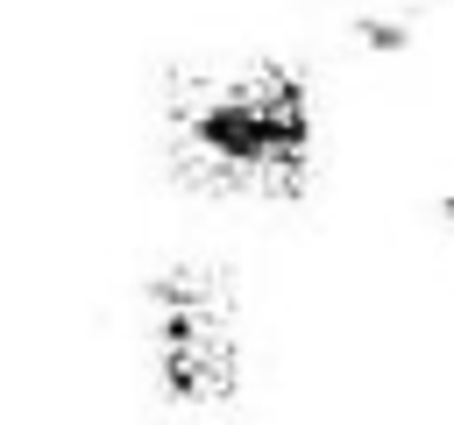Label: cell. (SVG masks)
Returning a JSON list of instances; mask_svg holds the SVG:
<instances>
[{
  "mask_svg": "<svg viewBox=\"0 0 454 425\" xmlns=\"http://www.w3.org/2000/svg\"><path fill=\"white\" fill-rule=\"evenodd\" d=\"M170 170L227 198H291L312 177V85L291 64L170 71Z\"/></svg>",
  "mask_w": 454,
  "mask_h": 425,
  "instance_id": "obj_1",
  "label": "cell"
},
{
  "mask_svg": "<svg viewBox=\"0 0 454 425\" xmlns=\"http://www.w3.org/2000/svg\"><path fill=\"white\" fill-rule=\"evenodd\" d=\"M149 319V368L163 404L177 411H227L241 390V298L220 262H170L142 283Z\"/></svg>",
  "mask_w": 454,
  "mask_h": 425,
  "instance_id": "obj_2",
  "label": "cell"
}]
</instances>
